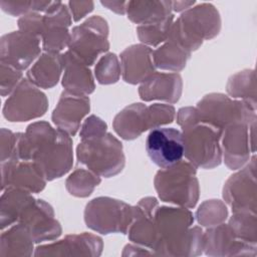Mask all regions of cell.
Returning <instances> with one entry per match:
<instances>
[{"mask_svg":"<svg viewBox=\"0 0 257 257\" xmlns=\"http://www.w3.org/2000/svg\"><path fill=\"white\" fill-rule=\"evenodd\" d=\"M70 137L47 121L32 122L25 133H17L15 157L20 161H33L46 180L53 181L72 168L73 148Z\"/></svg>","mask_w":257,"mask_h":257,"instance_id":"6da1fadb","label":"cell"},{"mask_svg":"<svg viewBox=\"0 0 257 257\" xmlns=\"http://www.w3.org/2000/svg\"><path fill=\"white\" fill-rule=\"evenodd\" d=\"M193 213L185 207H159L156 213L155 255L198 256L203 253V230L191 227Z\"/></svg>","mask_w":257,"mask_h":257,"instance_id":"7a4b0ae2","label":"cell"},{"mask_svg":"<svg viewBox=\"0 0 257 257\" xmlns=\"http://www.w3.org/2000/svg\"><path fill=\"white\" fill-rule=\"evenodd\" d=\"M221 30V17L212 3L192 6L174 20L168 39L174 40L188 51L197 50L204 40L217 36Z\"/></svg>","mask_w":257,"mask_h":257,"instance_id":"3957f363","label":"cell"},{"mask_svg":"<svg viewBox=\"0 0 257 257\" xmlns=\"http://www.w3.org/2000/svg\"><path fill=\"white\" fill-rule=\"evenodd\" d=\"M197 168L188 161L161 169L157 172L154 185L161 201L192 209L200 196Z\"/></svg>","mask_w":257,"mask_h":257,"instance_id":"277c9868","label":"cell"},{"mask_svg":"<svg viewBox=\"0 0 257 257\" xmlns=\"http://www.w3.org/2000/svg\"><path fill=\"white\" fill-rule=\"evenodd\" d=\"M76 158L80 164L104 178L116 176L125 165L122 144L107 132L98 137L80 140Z\"/></svg>","mask_w":257,"mask_h":257,"instance_id":"5b68a950","label":"cell"},{"mask_svg":"<svg viewBox=\"0 0 257 257\" xmlns=\"http://www.w3.org/2000/svg\"><path fill=\"white\" fill-rule=\"evenodd\" d=\"M184 156L196 168L213 169L222 162V131L202 120L199 116L182 127Z\"/></svg>","mask_w":257,"mask_h":257,"instance_id":"8992f818","label":"cell"},{"mask_svg":"<svg viewBox=\"0 0 257 257\" xmlns=\"http://www.w3.org/2000/svg\"><path fill=\"white\" fill-rule=\"evenodd\" d=\"M196 107L202 120L222 132L232 123L249 124L256 121V106L241 99H234L224 93L206 94L198 101Z\"/></svg>","mask_w":257,"mask_h":257,"instance_id":"52a82bcc","label":"cell"},{"mask_svg":"<svg viewBox=\"0 0 257 257\" xmlns=\"http://www.w3.org/2000/svg\"><path fill=\"white\" fill-rule=\"evenodd\" d=\"M134 218V206L110 197H97L84 209L86 226L100 234H127Z\"/></svg>","mask_w":257,"mask_h":257,"instance_id":"ba28073f","label":"cell"},{"mask_svg":"<svg viewBox=\"0 0 257 257\" xmlns=\"http://www.w3.org/2000/svg\"><path fill=\"white\" fill-rule=\"evenodd\" d=\"M108 24L100 15H93L70 31L68 51L87 66L109 49Z\"/></svg>","mask_w":257,"mask_h":257,"instance_id":"9c48e42d","label":"cell"},{"mask_svg":"<svg viewBox=\"0 0 257 257\" xmlns=\"http://www.w3.org/2000/svg\"><path fill=\"white\" fill-rule=\"evenodd\" d=\"M47 109L48 98L46 94L26 77L8 95L2 113L11 122H23L44 115Z\"/></svg>","mask_w":257,"mask_h":257,"instance_id":"30bf717a","label":"cell"},{"mask_svg":"<svg viewBox=\"0 0 257 257\" xmlns=\"http://www.w3.org/2000/svg\"><path fill=\"white\" fill-rule=\"evenodd\" d=\"M256 156L238 172L229 177L223 187V199L232 212L256 213Z\"/></svg>","mask_w":257,"mask_h":257,"instance_id":"8fae6325","label":"cell"},{"mask_svg":"<svg viewBox=\"0 0 257 257\" xmlns=\"http://www.w3.org/2000/svg\"><path fill=\"white\" fill-rule=\"evenodd\" d=\"M255 123L236 122L227 125L221 137L222 159L230 170L243 168L255 153Z\"/></svg>","mask_w":257,"mask_h":257,"instance_id":"7c38bea8","label":"cell"},{"mask_svg":"<svg viewBox=\"0 0 257 257\" xmlns=\"http://www.w3.org/2000/svg\"><path fill=\"white\" fill-rule=\"evenodd\" d=\"M41 39L32 34L17 30L0 38V61L23 71L39 57Z\"/></svg>","mask_w":257,"mask_h":257,"instance_id":"4fadbf2b","label":"cell"},{"mask_svg":"<svg viewBox=\"0 0 257 257\" xmlns=\"http://www.w3.org/2000/svg\"><path fill=\"white\" fill-rule=\"evenodd\" d=\"M146 151L151 161L161 169L178 164L184 157L182 132L174 127L153 128L146 140Z\"/></svg>","mask_w":257,"mask_h":257,"instance_id":"5bb4252c","label":"cell"},{"mask_svg":"<svg viewBox=\"0 0 257 257\" xmlns=\"http://www.w3.org/2000/svg\"><path fill=\"white\" fill-rule=\"evenodd\" d=\"M17 223L26 227L36 244L55 240L62 233L52 206L42 199H35L23 211Z\"/></svg>","mask_w":257,"mask_h":257,"instance_id":"9a60e30c","label":"cell"},{"mask_svg":"<svg viewBox=\"0 0 257 257\" xmlns=\"http://www.w3.org/2000/svg\"><path fill=\"white\" fill-rule=\"evenodd\" d=\"M72 17L68 6L61 1H52L49 9L43 13V32L41 34V47L44 51L60 52L68 47L70 31L68 27Z\"/></svg>","mask_w":257,"mask_h":257,"instance_id":"2e32d148","label":"cell"},{"mask_svg":"<svg viewBox=\"0 0 257 257\" xmlns=\"http://www.w3.org/2000/svg\"><path fill=\"white\" fill-rule=\"evenodd\" d=\"M203 251L208 256H255L256 245L237 239L231 227L221 223L203 233Z\"/></svg>","mask_w":257,"mask_h":257,"instance_id":"e0dca14e","label":"cell"},{"mask_svg":"<svg viewBox=\"0 0 257 257\" xmlns=\"http://www.w3.org/2000/svg\"><path fill=\"white\" fill-rule=\"evenodd\" d=\"M46 178L33 161L9 160L1 163V190L16 188L29 193H40Z\"/></svg>","mask_w":257,"mask_h":257,"instance_id":"ac0fdd59","label":"cell"},{"mask_svg":"<svg viewBox=\"0 0 257 257\" xmlns=\"http://www.w3.org/2000/svg\"><path fill=\"white\" fill-rule=\"evenodd\" d=\"M102 239L92 233L66 235L53 243L39 245L34 256H99L102 252Z\"/></svg>","mask_w":257,"mask_h":257,"instance_id":"d6986e66","label":"cell"},{"mask_svg":"<svg viewBox=\"0 0 257 257\" xmlns=\"http://www.w3.org/2000/svg\"><path fill=\"white\" fill-rule=\"evenodd\" d=\"M89 110L90 99L87 95L63 90L52 111L51 119L57 128L73 137Z\"/></svg>","mask_w":257,"mask_h":257,"instance_id":"ffe728a7","label":"cell"},{"mask_svg":"<svg viewBox=\"0 0 257 257\" xmlns=\"http://www.w3.org/2000/svg\"><path fill=\"white\" fill-rule=\"evenodd\" d=\"M159 207L154 197H145L134 206V218L127 231L130 241L153 251L157 243L156 213Z\"/></svg>","mask_w":257,"mask_h":257,"instance_id":"44dd1931","label":"cell"},{"mask_svg":"<svg viewBox=\"0 0 257 257\" xmlns=\"http://www.w3.org/2000/svg\"><path fill=\"white\" fill-rule=\"evenodd\" d=\"M119 57L121 76L126 83H142L156 71L153 49L143 43L126 47Z\"/></svg>","mask_w":257,"mask_h":257,"instance_id":"7402d4cb","label":"cell"},{"mask_svg":"<svg viewBox=\"0 0 257 257\" xmlns=\"http://www.w3.org/2000/svg\"><path fill=\"white\" fill-rule=\"evenodd\" d=\"M182 91L183 79L177 72L155 71L139 87V95L144 101L163 100L176 103L179 101Z\"/></svg>","mask_w":257,"mask_h":257,"instance_id":"603a6c76","label":"cell"},{"mask_svg":"<svg viewBox=\"0 0 257 257\" xmlns=\"http://www.w3.org/2000/svg\"><path fill=\"white\" fill-rule=\"evenodd\" d=\"M62 56L63 76L61 83L64 90L83 95L92 93L95 89V83L89 66L68 50L62 53Z\"/></svg>","mask_w":257,"mask_h":257,"instance_id":"cb8c5ba5","label":"cell"},{"mask_svg":"<svg viewBox=\"0 0 257 257\" xmlns=\"http://www.w3.org/2000/svg\"><path fill=\"white\" fill-rule=\"evenodd\" d=\"M114 132L123 140L132 141L150 130L148 105L136 102L122 108L113 118Z\"/></svg>","mask_w":257,"mask_h":257,"instance_id":"d4e9b609","label":"cell"},{"mask_svg":"<svg viewBox=\"0 0 257 257\" xmlns=\"http://www.w3.org/2000/svg\"><path fill=\"white\" fill-rule=\"evenodd\" d=\"M63 72L62 53L44 51L28 68L27 78L39 88L55 86Z\"/></svg>","mask_w":257,"mask_h":257,"instance_id":"484cf974","label":"cell"},{"mask_svg":"<svg viewBox=\"0 0 257 257\" xmlns=\"http://www.w3.org/2000/svg\"><path fill=\"white\" fill-rule=\"evenodd\" d=\"M172 1L132 0L126 2L127 18L139 25L163 20L172 13Z\"/></svg>","mask_w":257,"mask_h":257,"instance_id":"4316f807","label":"cell"},{"mask_svg":"<svg viewBox=\"0 0 257 257\" xmlns=\"http://www.w3.org/2000/svg\"><path fill=\"white\" fill-rule=\"evenodd\" d=\"M35 200L31 193L16 189L7 188L2 191L0 198V225L5 230L17 223L23 211Z\"/></svg>","mask_w":257,"mask_h":257,"instance_id":"83f0119b","label":"cell"},{"mask_svg":"<svg viewBox=\"0 0 257 257\" xmlns=\"http://www.w3.org/2000/svg\"><path fill=\"white\" fill-rule=\"evenodd\" d=\"M34 241L26 229L20 223L3 230L0 239V256H31L34 255Z\"/></svg>","mask_w":257,"mask_h":257,"instance_id":"f1b7e54d","label":"cell"},{"mask_svg":"<svg viewBox=\"0 0 257 257\" xmlns=\"http://www.w3.org/2000/svg\"><path fill=\"white\" fill-rule=\"evenodd\" d=\"M191 52L174 40L167 39L157 49L153 50V59L156 68L179 72L185 68Z\"/></svg>","mask_w":257,"mask_h":257,"instance_id":"f546056e","label":"cell"},{"mask_svg":"<svg viewBox=\"0 0 257 257\" xmlns=\"http://www.w3.org/2000/svg\"><path fill=\"white\" fill-rule=\"evenodd\" d=\"M227 93L232 98H240L256 106V83L253 69H244L228 79L226 85Z\"/></svg>","mask_w":257,"mask_h":257,"instance_id":"4dcf8cb0","label":"cell"},{"mask_svg":"<svg viewBox=\"0 0 257 257\" xmlns=\"http://www.w3.org/2000/svg\"><path fill=\"white\" fill-rule=\"evenodd\" d=\"M101 182L98 175L89 169L77 168L66 179L65 188L67 192L78 198H86L91 195L94 188Z\"/></svg>","mask_w":257,"mask_h":257,"instance_id":"1f68e13d","label":"cell"},{"mask_svg":"<svg viewBox=\"0 0 257 257\" xmlns=\"http://www.w3.org/2000/svg\"><path fill=\"white\" fill-rule=\"evenodd\" d=\"M174 19V14H171L163 20L139 25L136 29L139 39L147 46L154 47L163 44L169 38Z\"/></svg>","mask_w":257,"mask_h":257,"instance_id":"d6a6232c","label":"cell"},{"mask_svg":"<svg viewBox=\"0 0 257 257\" xmlns=\"http://www.w3.org/2000/svg\"><path fill=\"white\" fill-rule=\"evenodd\" d=\"M228 225L233 230L237 239L256 245L257 243V219L256 213L247 211L233 212Z\"/></svg>","mask_w":257,"mask_h":257,"instance_id":"836d02e7","label":"cell"},{"mask_svg":"<svg viewBox=\"0 0 257 257\" xmlns=\"http://www.w3.org/2000/svg\"><path fill=\"white\" fill-rule=\"evenodd\" d=\"M227 217V206L224 202L217 199H211L203 202L196 212L198 223L207 228L224 223Z\"/></svg>","mask_w":257,"mask_h":257,"instance_id":"e575fe53","label":"cell"},{"mask_svg":"<svg viewBox=\"0 0 257 257\" xmlns=\"http://www.w3.org/2000/svg\"><path fill=\"white\" fill-rule=\"evenodd\" d=\"M121 74L120 62L114 53L102 55L94 66V76L100 84H112L118 81Z\"/></svg>","mask_w":257,"mask_h":257,"instance_id":"d590c367","label":"cell"},{"mask_svg":"<svg viewBox=\"0 0 257 257\" xmlns=\"http://www.w3.org/2000/svg\"><path fill=\"white\" fill-rule=\"evenodd\" d=\"M148 113L150 130L171 123L176 118V109L169 103H153L148 106Z\"/></svg>","mask_w":257,"mask_h":257,"instance_id":"8d00e7d4","label":"cell"},{"mask_svg":"<svg viewBox=\"0 0 257 257\" xmlns=\"http://www.w3.org/2000/svg\"><path fill=\"white\" fill-rule=\"evenodd\" d=\"M22 79V71L0 61V92L2 96L10 95Z\"/></svg>","mask_w":257,"mask_h":257,"instance_id":"74e56055","label":"cell"},{"mask_svg":"<svg viewBox=\"0 0 257 257\" xmlns=\"http://www.w3.org/2000/svg\"><path fill=\"white\" fill-rule=\"evenodd\" d=\"M18 28L20 31L32 34L41 39V34L43 32V13L39 12H29L21 16L18 21Z\"/></svg>","mask_w":257,"mask_h":257,"instance_id":"f35d334b","label":"cell"},{"mask_svg":"<svg viewBox=\"0 0 257 257\" xmlns=\"http://www.w3.org/2000/svg\"><path fill=\"white\" fill-rule=\"evenodd\" d=\"M107 124L98 116L91 114L86 117L80 127V140H86L94 137L101 136L106 133Z\"/></svg>","mask_w":257,"mask_h":257,"instance_id":"ab89813d","label":"cell"},{"mask_svg":"<svg viewBox=\"0 0 257 257\" xmlns=\"http://www.w3.org/2000/svg\"><path fill=\"white\" fill-rule=\"evenodd\" d=\"M16 146V133L5 127L0 132V161L1 163L13 158Z\"/></svg>","mask_w":257,"mask_h":257,"instance_id":"60d3db41","label":"cell"},{"mask_svg":"<svg viewBox=\"0 0 257 257\" xmlns=\"http://www.w3.org/2000/svg\"><path fill=\"white\" fill-rule=\"evenodd\" d=\"M0 6L5 13L12 16L21 17L29 12H32L33 0H16V1L1 0Z\"/></svg>","mask_w":257,"mask_h":257,"instance_id":"b9f144b4","label":"cell"},{"mask_svg":"<svg viewBox=\"0 0 257 257\" xmlns=\"http://www.w3.org/2000/svg\"><path fill=\"white\" fill-rule=\"evenodd\" d=\"M72 20L78 22L89 14L94 8L93 1H69L67 3Z\"/></svg>","mask_w":257,"mask_h":257,"instance_id":"7bdbcfd3","label":"cell"},{"mask_svg":"<svg viewBox=\"0 0 257 257\" xmlns=\"http://www.w3.org/2000/svg\"><path fill=\"white\" fill-rule=\"evenodd\" d=\"M122 256H146V255H155V253L144 246L138 244H127L124 246L121 253Z\"/></svg>","mask_w":257,"mask_h":257,"instance_id":"ee69618b","label":"cell"},{"mask_svg":"<svg viewBox=\"0 0 257 257\" xmlns=\"http://www.w3.org/2000/svg\"><path fill=\"white\" fill-rule=\"evenodd\" d=\"M126 2L127 1H115V0H102L100 1L101 5H103L104 7H106L107 9H109L110 11H113L116 14H120L123 15L125 14V10H126Z\"/></svg>","mask_w":257,"mask_h":257,"instance_id":"f6af8a7d","label":"cell"},{"mask_svg":"<svg viewBox=\"0 0 257 257\" xmlns=\"http://www.w3.org/2000/svg\"><path fill=\"white\" fill-rule=\"evenodd\" d=\"M196 4V1H172V9L175 12H184Z\"/></svg>","mask_w":257,"mask_h":257,"instance_id":"bcb514c9","label":"cell"}]
</instances>
